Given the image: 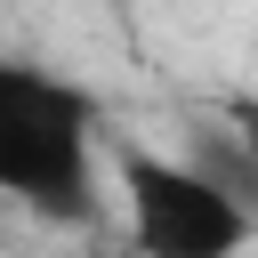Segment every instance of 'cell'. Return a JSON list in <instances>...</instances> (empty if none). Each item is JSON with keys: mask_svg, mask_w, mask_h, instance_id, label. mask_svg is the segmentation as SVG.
Instances as JSON below:
<instances>
[{"mask_svg": "<svg viewBox=\"0 0 258 258\" xmlns=\"http://www.w3.org/2000/svg\"><path fill=\"white\" fill-rule=\"evenodd\" d=\"M0 202L48 218V226H89L105 210L97 185V97L64 73L0 56Z\"/></svg>", "mask_w": 258, "mask_h": 258, "instance_id": "1", "label": "cell"}, {"mask_svg": "<svg viewBox=\"0 0 258 258\" xmlns=\"http://www.w3.org/2000/svg\"><path fill=\"white\" fill-rule=\"evenodd\" d=\"M113 177H121V202H129V250L137 258H234L250 242V202L226 194L194 161L129 145L113 161Z\"/></svg>", "mask_w": 258, "mask_h": 258, "instance_id": "2", "label": "cell"}, {"mask_svg": "<svg viewBox=\"0 0 258 258\" xmlns=\"http://www.w3.org/2000/svg\"><path fill=\"white\" fill-rule=\"evenodd\" d=\"M226 129L242 137V153H250V177H258V97H234V105H226Z\"/></svg>", "mask_w": 258, "mask_h": 258, "instance_id": "3", "label": "cell"}]
</instances>
